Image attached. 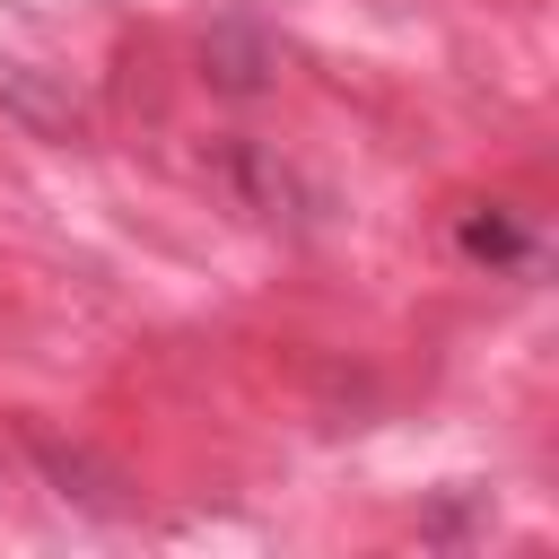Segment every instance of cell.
I'll use <instances>...</instances> for the list:
<instances>
[{"label": "cell", "mask_w": 559, "mask_h": 559, "mask_svg": "<svg viewBox=\"0 0 559 559\" xmlns=\"http://www.w3.org/2000/svg\"><path fill=\"white\" fill-rule=\"evenodd\" d=\"M218 175L245 192V210H271V218H280V201L297 192V183H288V166H271L253 140H227V148H218Z\"/></svg>", "instance_id": "obj_4"}, {"label": "cell", "mask_w": 559, "mask_h": 559, "mask_svg": "<svg viewBox=\"0 0 559 559\" xmlns=\"http://www.w3.org/2000/svg\"><path fill=\"white\" fill-rule=\"evenodd\" d=\"M454 253H463V262H480V271H515V280H533V271H542V236H533L515 210H498V201H480V210H463V218H454Z\"/></svg>", "instance_id": "obj_1"}, {"label": "cell", "mask_w": 559, "mask_h": 559, "mask_svg": "<svg viewBox=\"0 0 559 559\" xmlns=\"http://www.w3.org/2000/svg\"><path fill=\"white\" fill-rule=\"evenodd\" d=\"M0 105H9L26 131H44V140H61V131L79 122V96H70L61 79H44L35 61H9V52H0Z\"/></svg>", "instance_id": "obj_3"}, {"label": "cell", "mask_w": 559, "mask_h": 559, "mask_svg": "<svg viewBox=\"0 0 559 559\" xmlns=\"http://www.w3.org/2000/svg\"><path fill=\"white\" fill-rule=\"evenodd\" d=\"M271 44H262V26L253 17H218L210 35H201V79L218 87V96H262L271 87Z\"/></svg>", "instance_id": "obj_2"}]
</instances>
